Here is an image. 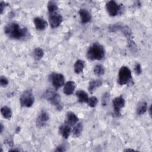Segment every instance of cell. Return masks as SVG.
I'll use <instances>...</instances> for the list:
<instances>
[{
	"label": "cell",
	"mask_w": 152,
	"mask_h": 152,
	"mask_svg": "<svg viewBox=\"0 0 152 152\" xmlns=\"http://www.w3.org/2000/svg\"><path fill=\"white\" fill-rule=\"evenodd\" d=\"M4 32L9 38L15 40L24 39L29 33L27 28L23 27L15 22L7 24L4 27Z\"/></svg>",
	"instance_id": "1"
},
{
	"label": "cell",
	"mask_w": 152,
	"mask_h": 152,
	"mask_svg": "<svg viewBox=\"0 0 152 152\" xmlns=\"http://www.w3.org/2000/svg\"><path fill=\"white\" fill-rule=\"evenodd\" d=\"M105 50L103 46L98 42L94 43L88 49L87 58L91 61L102 60L104 58Z\"/></svg>",
	"instance_id": "2"
},
{
	"label": "cell",
	"mask_w": 152,
	"mask_h": 152,
	"mask_svg": "<svg viewBox=\"0 0 152 152\" xmlns=\"http://www.w3.org/2000/svg\"><path fill=\"white\" fill-rule=\"evenodd\" d=\"M117 81L118 83L121 86L127 85L128 86L133 84L134 81L131 69L126 66H122L119 71Z\"/></svg>",
	"instance_id": "3"
},
{
	"label": "cell",
	"mask_w": 152,
	"mask_h": 152,
	"mask_svg": "<svg viewBox=\"0 0 152 152\" xmlns=\"http://www.w3.org/2000/svg\"><path fill=\"white\" fill-rule=\"evenodd\" d=\"M45 97L50 101L52 105H53L56 110H62V106L61 102V97L59 94L54 92L52 90H48L44 94Z\"/></svg>",
	"instance_id": "4"
},
{
	"label": "cell",
	"mask_w": 152,
	"mask_h": 152,
	"mask_svg": "<svg viewBox=\"0 0 152 152\" xmlns=\"http://www.w3.org/2000/svg\"><path fill=\"white\" fill-rule=\"evenodd\" d=\"M34 101L33 93L31 90H27L23 92L20 98L21 106L24 107H29L33 105Z\"/></svg>",
	"instance_id": "5"
},
{
	"label": "cell",
	"mask_w": 152,
	"mask_h": 152,
	"mask_svg": "<svg viewBox=\"0 0 152 152\" xmlns=\"http://www.w3.org/2000/svg\"><path fill=\"white\" fill-rule=\"evenodd\" d=\"M49 80L55 90L61 87L65 83V78L62 74L53 72L49 75Z\"/></svg>",
	"instance_id": "6"
},
{
	"label": "cell",
	"mask_w": 152,
	"mask_h": 152,
	"mask_svg": "<svg viewBox=\"0 0 152 152\" xmlns=\"http://www.w3.org/2000/svg\"><path fill=\"white\" fill-rule=\"evenodd\" d=\"M125 100L124 98L122 96H118L115 97L112 101V104L114 110V115L116 117L121 116V110L125 106Z\"/></svg>",
	"instance_id": "7"
},
{
	"label": "cell",
	"mask_w": 152,
	"mask_h": 152,
	"mask_svg": "<svg viewBox=\"0 0 152 152\" xmlns=\"http://www.w3.org/2000/svg\"><path fill=\"white\" fill-rule=\"evenodd\" d=\"M106 8L108 14L112 17L117 15L121 11L120 5L114 1H109L106 4Z\"/></svg>",
	"instance_id": "8"
},
{
	"label": "cell",
	"mask_w": 152,
	"mask_h": 152,
	"mask_svg": "<svg viewBox=\"0 0 152 152\" xmlns=\"http://www.w3.org/2000/svg\"><path fill=\"white\" fill-rule=\"evenodd\" d=\"M62 20L63 18L62 15L58 12L49 14V21L52 28H56L58 27L62 22Z\"/></svg>",
	"instance_id": "9"
},
{
	"label": "cell",
	"mask_w": 152,
	"mask_h": 152,
	"mask_svg": "<svg viewBox=\"0 0 152 152\" xmlns=\"http://www.w3.org/2000/svg\"><path fill=\"white\" fill-rule=\"evenodd\" d=\"M49 119L48 113L45 110H42L36 120V124L37 128L45 126Z\"/></svg>",
	"instance_id": "10"
},
{
	"label": "cell",
	"mask_w": 152,
	"mask_h": 152,
	"mask_svg": "<svg viewBox=\"0 0 152 152\" xmlns=\"http://www.w3.org/2000/svg\"><path fill=\"white\" fill-rule=\"evenodd\" d=\"M78 121V116L72 112H67L65 119V123L69 125V126H74L75 125Z\"/></svg>",
	"instance_id": "11"
},
{
	"label": "cell",
	"mask_w": 152,
	"mask_h": 152,
	"mask_svg": "<svg viewBox=\"0 0 152 152\" xmlns=\"http://www.w3.org/2000/svg\"><path fill=\"white\" fill-rule=\"evenodd\" d=\"M33 22L36 28L38 30H44L48 26L47 21L39 17H35L33 20Z\"/></svg>",
	"instance_id": "12"
},
{
	"label": "cell",
	"mask_w": 152,
	"mask_h": 152,
	"mask_svg": "<svg viewBox=\"0 0 152 152\" xmlns=\"http://www.w3.org/2000/svg\"><path fill=\"white\" fill-rule=\"evenodd\" d=\"M78 12L81 18V21L83 24L87 23L91 20V15L87 10L81 8L79 10Z\"/></svg>",
	"instance_id": "13"
},
{
	"label": "cell",
	"mask_w": 152,
	"mask_h": 152,
	"mask_svg": "<svg viewBox=\"0 0 152 152\" xmlns=\"http://www.w3.org/2000/svg\"><path fill=\"white\" fill-rule=\"evenodd\" d=\"M75 87H76V84L74 81H67L64 85V93L66 95H71L74 93Z\"/></svg>",
	"instance_id": "14"
},
{
	"label": "cell",
	"mask_w": 152,
	"mask_h": 152,
	"mask_svg": "<svg viewBox=\"0 0 152 152\" xmlns=\"http://www.w3.org/2000/svg\"><path fill=\"white\" fill-rule=\"evenodd\" d=\"M59 133L64 138H68L71 133L70 126L65 124L61 125L59 128Z\"/></svg>",
	"instance_id": "15"
},
{
	"label": "cell",
	"mask_w": 152,
	"mask_h": 152,
	"mask_svg": "<svg viewBox=\"0 0 152 152\" xmlns=\"http://www.w3.org/2000/svg\"><path fill=\"white\" fill-rule=\"evenodd\" d=\"M76 96L78 97V100L80 103H87L88 100V94L83 90H79L77 91Z\"/></svg>",
	"instance_id": "16"
},
{
	"label": "cell",
	"mask_w": 152,
	"mask_h": 152,
	"mask_svg": "<svg viewBox=\"0 0 152 152\" xmlns=\"http://www.w3.org/2000/svg\"><path fill=\"white\" fill-rule=\"evenodd\" d=\"M147 110V103L145 101L140 102L136 107V113L138 115L144 114Z\"/></svg>",
	"instance_id": "17"
},
{
	"label": "cell",
	"mask_w": 152,
	"mask_h": 152,
	"mask_svg": "<svg viewBox=\"0 0 152 152\" xmlns=\"http://www.w3.org/2000/svg\"><path fill=\"white\" fill-rule=\"evenodd\" d=\"M102 81L100 80H96L91 81L89 83L88 89L90 93H92L97 88L100 87L102 85Z\"/></svg>",
	"instance_id": "18"
},
{
	"label": "cell",
	"mask_w": 152,
	"mask_h": 152,
	"mask_svg": "<svg viewBox=\"0 0 152 152\" xmlns=\"http://www.w3.org/2000/svg\"><path fill=\"white\" fill-rule=\"evenodd\" d=\"M85 62L83 60H77L74 64V71L76 74H80L83 72V69L84 68Z\"/></svg>",
	"instance_id": "19"
},
{
	"label": "cell",
	"mask_w": 152,
	"mask_h": 152,
	"mask_svg": "<svg viewBox=\"0 0 152 152\" xmlns=\"http://www.w3.org/2000/svg\"><path fill=\"white\" fill-rule=\"evenodd\" d=\"M1 113L2 116L7 119H10L12 114L11 109L7 106H4L1 107Z\"/></svg>",
	"instance_id": "20"
},
{
	"label": "cell",
	"mask_w": 152,
	"mask_h": 152,
	"mask_svg": "<svg viewBox=\"0 0 152 152\" xmlns=\"http://www.w3.org/2000/svg\"><path fill=\"white\" fill-rule=\"evenodd\" d=\"M83 131V124L82 123H78L73 127L72 130V134L75 137H79Z\"/></svg>",
	"instance_id": "21"
},
{
	"label": "cell",
	"mask_w": 152,
	"mask_h": 152,
	"mask_svg": "<svg viewBox=\"0 0 152 152\" xmlns=\"http://www.w3.org/2000/svg\"><path fill=\"white\" fill-rule=\"evenodd\" d=\"M47 8L49 14L58 12V7L56 3L54 1H49L47 4Z\"/></svg>",
	"instance_id": "22"
},
{
	"label": "cell",
	"mask_w": 152,
	"mask_h": 152,
	"mask_svg": "<svg viewBox=\"0 0 152 152\" xmlns=\"http://www.w3.org/2000/svg\"><path fill=\"white\" fill-rule=\"evenodd\" d=\"M43 55H44V52L40 48H36L33 51V57L37 61L41 59L43 56Z\"/></svg>",
	"instance_id": "23"
},
{
	"label": "cell",
	"mask_w": 152,
	"mask_h": 152,
	"mask_svg": "<svg viewBox=\"0 0 152 152\" xmlns=\"http://www.w3.org/2000/svg\"><path fill=\"white\" fill-rule=\"evenodd\" d=\"M94 73L97 76H101L104 74V68L102 65L98 64L96 65L94 68Z\"/></svg>",
	"instance_id": "24"
},
{
	"label": "cell",
	"mask_w": 152,
	"mask_h": 152,
	"mask_svg": "<svg viewBox=\"0 0 152 152\" xmlns=\"http://www.w3.org/2000/svg\"><path fill=\"white\" fill-rule=\"evenodd\" d=\"M87 103H88V104L89 106H90L91 107H94L98 103V99L95 96H91L88 99Z\"/></svg>",
	"instance_id": "25"
},
{
	"label": "cell",
	"mask_w": 152,
	"mask_h": 152,
	"mask_svg": "<svg viewBox=\"0 0 152 152\" xmlns=\"http://www.w3.org/2000/svg\"><path fill=\"white\" fill-rule=\"evenodd\" d=\"M109 98H110V94L109 93L106 92L104 94H103L102 97V104L103 106L107 105V103L109 102Z\"/></svg>",
	"instance_id": "26"
},
{
	"label": "cell",
	"mask_w": 152,
	"mask_h": 152,
	"mask_svg": "<svg viewBox=\"0 0 152 152\" xmlns=\"http://www.w3.org/2000/svg\"><path fill=\"white\" fill-rule=\"evenodd\" d=\"M0 84L1 87H5L8 84V80L5 76H1L0 78Z\"/></svg>",
	"instance_id": "27"
},
{
	"label": "cell",
	"mask_w": 152,
	"mask_h": 152,
	"mask_svg": "<svg viewBox=\"0 0 152 152\" xmlns=\"http://www.w3.org/2000/svg\"><path fill=\"white\" fill-rule=\"evenodd\" d=\"M134 71L136 73L137 75H140L141 74L142 72V68H141V66L140 64L137 63L135 65V67H134Z\"/></svg>",
	"instance_id": "28"
},
{
	"label": "cell",
	"mask_w": 152,
	"mask_h": 152,
	"mask_svg": "<svg viewBox=\"0 0 152 152\" xmlns=\"http://www.w3.org/2000/svg\"><path fill=\"white\" fill-rule=\"evenodd\" d=\"M66 150L65 146L64 144L59 145V146L56 147V149L55 150V151H65Z\"/></svg>",
	"instance_id": "29"
},
{
	"label": "cell",
	"mask_w": 152,
	"mask_h": 152,
	"mask_svg": "<svg viewBox=\"0 0 152 152\" xmlns=\"http://www.w3.org/2000/svg\"><path fill=\"white\" fill-rule=\"evenodd\" d=\"M8 5V4L4 2V1H1L0 2V11H1V14H2L3 11L5 8V7H7Z\"/></svg>",
	"instance_id": "30"
},
{
	"label": "cell",
	"mask_w": 152,
	"mask_h": 152,
	"mask_svg": "<svg viewBox=\"0 0 152 152\" xmlns=\"http://www.w3.org/2000/svg\"><path fill=\"white\" fill-rule=\"evenodd\" d=\"M5 142L7 144H8L10 146H12L13 145V141L12 140H10V138H7L6 140H5Z\"/></svg>",
	"instance_id": "31"
},
{
	"label": "cell",
	"mask_w": 152,
	"mask_h": 152,
	"mask_svg": "<svg viewBox=\"0 0 152 152\" xmlns=\"http://www.w3.org/2000/svg\"><path fill=\"white\" fill-rule=\"evenodd\" d=\"M0 129H1V133H2L3 130H4V126H3V125H2V123H1V128H0Z\"/></svg>",
	"instance_id": "32"
},
{
	"label": "cell",
	"mask_w": 152,
	"mask_h": 152,
	"mask_svg": "<svg viewBox=\"0 0 152 152\" xmlns=\"http://www.w3.org/2000/svg\"><path fill=\"white\" fill-rule=\"evenodd\" d=\"M125 151H134L133 149H127V150H125Z\"/></svg>",
	"instance_id": "33"
},
{
	"label": "cell",
	"mask_w": 152,
	"mask_h": 152,
	"mask_svg": "<svg viewBox=\"0 0 152 152\" xmlns=\"http://www.w3.org/2000/svg\"><path fill=\"white\" fill-rule=\"evenodd\" d=\"M149 111H150V115H151V106L150 107V108H149Z\"/></svg>",
	"instance_id": "34"
}]
</instances>
